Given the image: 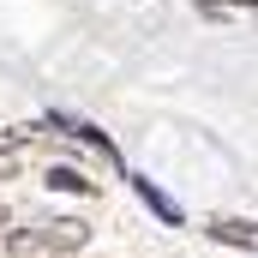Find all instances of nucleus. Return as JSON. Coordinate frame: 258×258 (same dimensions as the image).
I'll return each instance as SVG.
<instances>
[{
    "label": "nucleus",
    "instance_id": "nucleus-1",
    "mask_svg": "<svg viewBox=\"0 0 258 258\" xmlns=\"http://www.w3.org/2000/svg\"><path fill=\"white\" fill-rule=\"evenodd\" d=\"M0 258H72L48 228H12L0 234Z\"/></svg>",
    "mask_w": 258,
    "mask_h": 258
},
{
    "label": "nucleus",
    "instance_id": "nucleus-2",
    "mask_svg": "<svg viewBox=\"0 0 258 258\" xmlns=\"http://www.w3.org/2000/svg\"><path fill=\"white\" fill-rule=\"evenodd\" d=\"M210 240H228V246H252V252H258V222H240V216H216V222H210Z\"/></svg>",
    "mask_w": 258,
    "mask_h": 258
},
{
    "label": "nucleus",
    "instance_id": "nucleus-3",
    "mask_svg": "<svg viewBox=\"0 0 258 258\" xmlns=\"http://www.w3.org/2000/svg\"><path fill=\"white\" fill-rule=\"evenodd\" d=\"M132 192H144V204H150L162 222H180V204H174V198H162V186H156V180H144V174H138V180H132Z\"/></svg>",
    "mask_w": 258,
    "mask_h": 258
},
{
    "label": "nucleus",
    "instance_id": "nucleus-4",
    "mask_svg": "<svg viewBox=\"0 0 258 258\" xmlns=\"http://www.w3.org/2000/svg\"><path fill=\"white\" fill-rule=\"evenodd\" d=\"M48 192H72V198H90L96 186L78 174V168H48Z\"/></svg>",
    "mask_w": 258,
    "mask_h": 258
},
{
    "label": "nucleus",
    "instance_id": "nucleus-5",
    "mask_svg": "<svg viewBox=\"0 0 258 258\" xmlns=\"http://www.w3.org/2000/svg\"><path fill=\"white\" fill-rule=\"evenodd\" d=\"M48 234H54V240H60L66 252H78V246H84V240H90V228H84V222H66V216H60V222H48Z\"/></svg>",
    "mask_w": 258,
    "mask_h": 258
},
{
    "label": "nucleus",
    "instance_id": "nucleus-6",
    "mask_svg": "<svg viewBox=\"0 0 258 258\" xmlns=\"http://www.w3.org/2000/svg\"><path fill=\"white\" fill-rule=\"evenodd\" d=\"M30 138H36L30 126H24V132H0V156H12V150H18V144H30Z\"/></svg>",
    "mask_w": 258,
    "mask_h": 258
},
{
    "label": "nucleus",
    "instance_id": "nucleus-7",
    "mask_svg": "<svg viewBox=\"0 0 258 258\" xmlns=\"http://www.w3.org/2000/svg\"><path fill=\"white\" fill-rule=\"evenodd\" d=\"M228 6H258V0H228Z\"/></svg>",
    "mask_w": 258,
    "mask_h": 258
},
{
    "label": "nucleus",
    "instance_id": "nucleus-8",
    "mask_svg": "<svg viewBox=\"0 0 258 258\" xmlns=\"http://www.w3.org/2000/svg\"><path fill=\"white\" fill-rule=\"evenodd\" d=\"M0 228H6V204H0Z\"/></svg>",
    "mask_w": 258,
    "mask_h": 258
}]
</instances>
